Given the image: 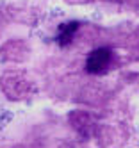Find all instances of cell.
<instances>
[{
  "instance_id": "6da1fadb",
  "label": "cell",
  "mask_w": 139,
  "mask_h": 148,
  "mask_svg": "<svg viewBox=\"0 0 139 148\" xmlns=\"http://www.w3.org/2000/svg\"><path fill=\"white\" fill-rule=\"evenodd\" d=\"M112 59V52L109 48H96L93 50L88 61H86V71L93 73V75H98V73H103L111 64Z\"/></svg>"
},
{
  "instance_id": "7a4b0ae2",
  "label": "cell",
  "mask_w": 139,
  "mask_h": 148,
  "mask_svg": "<svg viewBox=\"0 0 139 148\" xmlns=\"http://www.w3.org/2000/svg\"><path fill=\"white\" fill-rule=\"evenodd\" d=\"M75 30H77V23L71 22V23H64L59 27V36H57V43L61 47H66L71 43V39H73V34H75Z\"/></svg>"
}]
</instances>
